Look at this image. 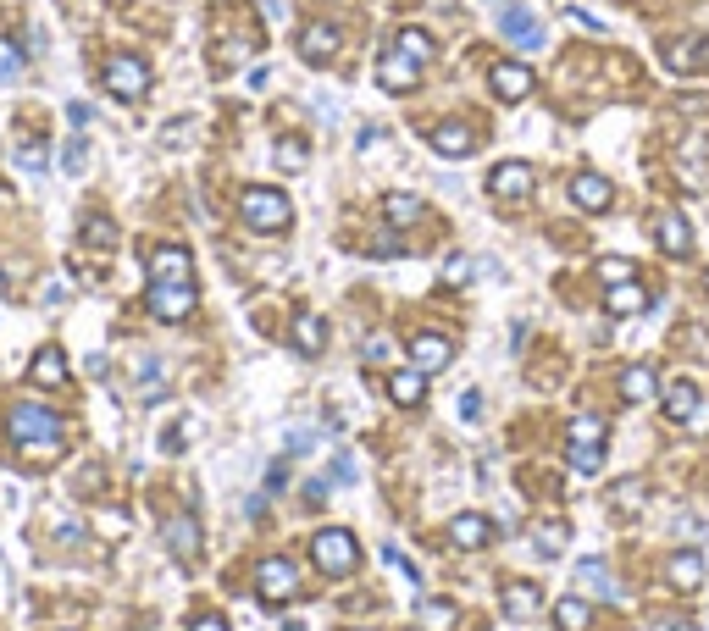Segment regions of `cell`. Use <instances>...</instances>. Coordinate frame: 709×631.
<instances>
[{
	"mask_svg": "<svg viewBox=\"0 0 709 631\" xmlns=\"http://www.w3.org/2000/svg\"><path fill=\"white\" fill-rule=\"evenodd\" d=\"M6 432H12V443L28 454V460H56L61 438H67V421H61L56 410H45V405H12Z\"/></svg>",
	"mask_w": 709,
	"mask_h": 631,
	"instance_id": "1",
	"label": "cell"
},
{
	"mask_svg": "<svg viewBox=\"0 0 709 631\" xmlns=\"http://www.w3.org/2000/svg\"><path fill=\"white\" fill-rule=\"evenodd\" d=\"M239 216H244V227H255V233H289V222H294V205H289V194L283 189H244L239 194Z\"/></svg>",
	"mask_w": 709,
	"mask_h": 631,
	"instance_id": "2",
	"label": "cell"
},
{
	"mask_svg": "<svg viewBox=\"0 0 709 631\" xmlns=\"http://www.w3.org/2000/svg\"><path fill=\"white\" fill-rule=\"evenodd\" d=\"M311 560L322 576H349L361 565V543H355L344 526H322V532L311 537Z\"/></svg>",
	"mask_w": 709,
	"mask_h": 631,
	"instance_id": "3",
	"label": "cell"
},
{
	"mask_svg": "<svg viewBox=\"0 0 709 631\" xmlns=\"http://www.w3.org/2000/svg\"><path fill=\"white\" fill-rule=\"evenodd\" d=\"M565 449H571V471H577V477H593V471L604 465V421L599 416H577Z\"/></svg>",
	"mask_w": 709,
	"mask_h": 631,
	"instance_id": "4",
	"label": "cell"
},
{
	"mask_svg": "<svg viewBox=\"0 0 709 631\" xmlns=\"http://www.w3.org/2000/svg\"><path fill=\"white\" fill-rule=\"evenodd\" d=\"M100 78H106V89L117 100H145L150 95V67L139 56H111Z\"/></svg>",
	"mask_w": 709,
	"mask_h": 631,
	"instance_id": "5",
	"label": "cell"
},
{
	"mask_svg": "<svg viewBox=\"0 0 709 631\" xmlns=\"http://www.w3.org/2000/svg\"><path fill=\"white\" fill-rule=\"evenodd\" d=\"M194 305H200L194 283H150V316L156 322H189Z\"/></svg>",
	"mask_w": 709,
	"mask_h": 631,
	"instance_id": "6",
	"label": "cell"
},
{
	"mask_svg": "<svg viewBox=\"0 0 709 631\" xmlns=\"http://www.w3.org/2000/svg\"><path fill=\"white\" fill-rule=\"evenodd\" d=\"M255 593H261V604H289L300 593V571L289 560H261L255 565Z\"/></svg>",
	"mask_w": 709,
	"mask_h": 631,
	"instance_id": "7",
	"label": "cell"
},
{
	"mask_svg": "<svg viewBox=\"0 0 709 631\" xmlns=\"http://www.w3.org/2000/svg\"><path fill=\"white\" fill-rule=\"evenodd\" d=\"M499 28H505V39L516 50H538L543 45V23L527 12V6H516V0H499Z\"/></svg>",
	"mask_w": 709,
	"mask_h": 631,
	"instance_id": "8",
	"label": "cell"
},
{
	"mask_svg": "<svg viewBox=\"0 0 709 631\" xmlns=\"http://www.w3.org/2000/svg\"><path fill=\"white\" fill-rule=\"evenodd\" d=\"M338 45H344V28L338 23H305L300 28V56L311 61V67H327V61L338 56Z\"/></svg>",
	"mask_w": 709,
	"mask_h": 631,
	"instance_id": "9",
	"label": "cell"
},
{
	"mask_svg": "<svg viewBox=\"0 0 709 631\" xmlns=\"http://www.w3.org/2000/svg\"><path fill=\"white\" fill-rule=\"evenodd\" d=\"M421 78V61H410L399 45H388L383 56H377V84L388 89V95H399V89H416Z\"/></svg>",
	"mask_w": 709,
	"mask_h": 631,
	"instance_id": "10",
	"label": "cell"
},
{
	"mask_svg": "<svg viewBox=\"0 0 709 631\" xmlns=\"http://www.w3.org/2000/svg\"><path fill=\"white\" fill-rule=\"evenodd\" d=\"M488 89L505 100V106H516V100L532 95V72L521 67V61H493V67H488Z\"/></svg>",
	"mask_w": 709,
	"mask_h": 631,
	"instance_id": "11",
	"label": "cell"
},
{
	"mask_svg": "<svg viewBox=\"0 0 709 631\" xmlns=\"http://www.w3.org/2000/svg\"><path fill=\"white\" fill-rule=\"evenodd\" d=\"M488 194L493 200H527L532 194V167L527 161H499V167L488 172Z\"/></svg>",
	"mask_w": 709,
	"mask_h": 631,
	"instance_id": "12",
	"label": "cell"
},
{
	"mask_svg": "<svg viewBox=\"0 0 709 631\" xmlns=\"http://www.w3.org/2000/svg\"><path fill=\"white\" fill-rule=\"evenodd\" d=\"M150 283H194V261L183 244H161L150 250Z\"/></svg>",
	"mask_w": 709,
	"mask_h": 631,
	"instance_id": "13",
	"label": "cell"
},
{
	"mask_svg": "<svg viewBox=\"0 0 709 631\" xmlns=\"http://www.w3.org/2000/svg\"><path fill=\"white\" fill-rule=\"evenodd\" d=\"M654 244H660L665 255H693V227H687V216L682 211H660L654 216Z\"/></svg>",
	"mask_w": 709,
	"mask_h": 631,
	"instance_id": "14",
	"label": "cell"
},
{
	"mask_svg": "<svg viewBox=\"0 0 709 631\" xmlns=\"http://www.w3.org/2000/svg\"><path fill=\"white\" fill-rule=\"evenodd\" d=\"M610 200H615V189H610V178H599V172H577L571 178V205L577 211H610Z\"/></svg>",
	"mask_w": 709,
	"mask_h": 631,
	"instance_id": "15",
	"label": "cell"
},
{
	"mask_svg": "<svg viewBox=\"0 0 709 631\" xmlns=\"http://www.w3.org/2000/svg\"><path fill=\"white\" fill-rule=\"evenodd\" d=\"M449 543H455V548H466V554L488 548V543H493V526H488V515H477V510H460L455 521H449Z\"/></svg>",
	"mask_w": 709,
	"mask_h": 631,
	"instance_id": "16",
	"label": "cell"
},
{
	"mask_svg": "<svg viewBox=\"0 0 709 631\" xmlns=\"http://www.w3.org/2000/svg\"><path fill=\"white\" fill-rule=\"evenodd\" d=\"M665 582H671L676 593H698V587H704V554H698V548L671 554V560H665Z\"/></svg>",
	"mask_w": 709,
	"mask_h": 631,
	"instance_id": "17",
	"label": "cell"
},
{
	"mask_svg": "<svg viewBox=\"0 0 709 631\" xmlns=\"http://www.w3.org/2000/svg\"><path fill=\"white\" fill-rule=\"evenodd\" d=\"M167 548L183 565H194L200 560V521H194V515H172L167 521Z\"/></svg>",
	"mask_w": 709,
	"mask_h": 631,
	"instance_id": "18",
	"label": "cell"
},
{
	"mask_svg": "<svg viewBox=\"0 0 709 631\" xmlns=\"http://www.w3.org/2000/svg\"><path fill=\"white\" fill-rule=\"evenodd\" d=\"M410 360H416L421 371H444L449 360H455V344L438 338V333H416V338H410Z\"/></svg>",
	"mask_w": 709,
	"mask_h": 631,
	"instance_id": "19",
	"label": "cell"
},
{
	"mask_svg": "<svg viewBox=\"0 0 709 631\" xmlns=\"http://www.w3.org/2000/svg\"><path fill=\"white\" fill-rule=\"evenodd\" d=\"M499 604H505V615H510V620H532V615L543 609V593H538V582H505Z\"/></svg>",
	"mask_w": 709,
	"mask_h": 631,
	"instance_id": "20",
	"label": "cell"
},
{
	"mask_svg": "<svg viewBox=\"0 0 709 631\" xmlns=\"http://www.w3.org/2000/svg\"><path fill=\"white\" fill-rule=\"evenodd\" d=\"M433 150L449 155V161H460V155L477 150V133H471L466 122H438V128H433Z\"/></svg>",
	"mask_w": 709,
	"mask_h": 631,
	"instance_id": "21",
	"label": "cell"
},
{
	"mask_svg": "<svg viewBox=\"0 0 709 631\" xmlns=\"http://www.w3.org/2000/svg\"><path fill=\"white\" fill-rule=\"evenodd\" d=\"M388 399H394V405H405V410H416L421 399H427V371H421V366L394 371V377H388Z\"/></svg>",
	"mask_w": 709,
	"mask_h": 631,
	"instance_id": "22",
	"label": "cell"
},
{
	"mask_svg": "<svg viewBox=\"0 0 709 631\" xmlns=\"http://www.w3.org/2000/svg\"><path fill=\"white\" fill-rule=\"evenodd\" d=\"M604 305H610V316H643V310H649V294H643L637 277H626V283H610Z\"/></svg>",
	"mask_w": 709,
	"mask_h": 631,
	"instance_id": "23",
	"label": "cell"
},
{
	"mask_svg": "<svg viewBox=\"0 0 709 631\" xmlns=\"http://www.w3.org/2000/svg\"><path fill=\"white\" fill-rule=\"evenodd\" d=\"M460 626V609L449 598H421L416 604V631H455Z\"/></svg>",
	"mask_w": 709,
	"mask_h": 631,
	"instance_id": "24",
	"label": "cell"
},
{
	"mask_svg": "<svg viewBox=\"0 0 709 631\" xmlns=\"http://www.w3.org/2000/svg\"><path fill=\"white\" fill-rule=\"evenodd\" d=\"M28 382H34V388H61V382H67V355H61V349H39L34 366H28Z\"/></svg>",
	"mask_w": 709,
	"mask_h": 631,
	"instance_id": "25",
	"label": "cell"
},
{
	"mask_svg": "<svg viewBox=\"0 0 709 631\" xmlns=\"http://www.w3.org/2000/svg\"><path fill=\"white\" fill-rule=\"evenodd\" d=\"M698 405H704V399H698V388H693V382H671V388H665V416H671L676 427H687Z\"/></svg>",
	"mask_w": 709,
	"mask_h": 631,
	"instance_id": "26",
	"label": "cell"
},
{
	"mask_svg": "<svg viewBox=\"0 0 709 631\" xmlns=\"http://www.w3.org/2000/svg\"><path fill=\"white\" fill-rule=\"evenodd\" d=\"M322 344H327V322L311 316V310H300V316H294V349H300V355H322Z\"/></svg>",
	"mask_w": 709,
	"mask_h": 631,
	"instance_id": "27",
	"label": "cell"
},
{
	"mask_svg": "<svg viewBox=\"0 0 709 631\" xmlns=\"http://www.w3.org/2000/svg\"><path fill=\"white\" fill-rule=\"evenodd\" d=\"M621 393L632 399V405H649L654 393H660V377H654V366H626V371H621Z\"/></svg>",
	"mask_w": 709,
	"mask_h": 631,
	"instance_id": "28",
	"label": "cell"
},
{
	"mask_svg": "<svg viewBox=\"0 0 709 631\" xmlns=\"http://www.w3.org/2000/svg\"><path fill=\"white\" fill-rule=\"evenodd\" d=\"M554 626H560V631H588L593 626V604H588V598H577V593L560 598V604H554Z\"/></svg>",
	"mask_w": 709,
	"mask_h": 631,
	"instance_id": "29",
	"label": "cell"
},
{
	"mask_svg": "<svg viewBox=\"0 0 709 631\" xmlns=\"http://www.w3.org/2000/svg\"><path fill=\"white\" fill-rule=\"evenodd\" d=\"M383 211H388V222H394V227H410V222H421V211H427V205H421L416 194H388Z\"/></svg>",
	"mask_w": 709,
	"mask_h": 631,
	"instance_id": "30",
	"label": "cell"
},
{
	"mask_svg": "<svg viewBox=\"0 0 709 631\" xmlns=\"http://www.w3.org/2000/svg\"><path fill=\"white\" fill-rule=\"evenodd\" d=\"M277 167H283V172H305V167H311V144H305V139H277Z\"/></svg>",
	"mask_w": 709,
	"mask_h": 631,
	"instance_id": "31",
	"label": "cell"
},
{
	"mask_svg": "<svg viewBox=\"0 0 709 631\" xmlns=\"http://www.w3.org/2000/svg\"><path fill=\"white\" fill-rule=\"evenodd\" d=\"M394 45L405 50L410 61H421V67L433 61V34H421V28H399V34H394Z\"/></svg>",
	"mask_w": 709,
	"mask_h": 631,
	"instance_id": "32",
	"label": "cell"
},
{
	"mask_svg": "<svg viewBox=\"0 0 709 631\" xmlns=\"http://www.w3.org/2000/svg\"><path fill=\"white\" fill-rule=\"evenodd\" d=\"M84 244L89 250H111L117 244V222L111 216H84Z\"/></svg>",
	"mask_w": 709,
	"mask_h": 631,
	"instance_id": "33",
	"label": "cell"
},
{
	"mask_svg": "<svg viewBox=\"0 0 709 631\" xmlns=\"http://www.w3.org/2000/svg\"><path fill=\"white\" fill-rule=\"evenodd\" d=\"M577 571H582V582H588V587H599L604 598H621V587L610 582V571H604V560H582Z\"/></svg>",
	"mask_w": 709,
	"mask_h": 631,
	"instance_id": "34",
	"label": "cell"
},
{
	"mask_svg": "<svg viewBox=\"0 0 709 631\" xmlns=\"http://www.w3.org/2000/svg\"><path fill=\"white\" fill-rule=\"evenodd\" d=\"M665 67H671V72H693L698 67V45H693V39H676V45L665 50Z\"/></svg>",
	"mask_w": 709,
	"mask_h": 631,
	"instance_id": "35",
	"label": "cell"
},
{
	"mask_svg": "<svg viewBox=\"0 0 709 631\" xmlns=\"http://www.w3.org/2000/svg\"><path fill=\"white\" fill-rule=\"evenodd\" d=\"M394 360H399L394 338H383V333H372V338H366V366H394Z\"/></svg>",
	"mask_w": 709,
	"mask_h": 631,
	"instance_id": "36",
	"label": "cell"
},
{
	"mask_svg": "<svg viewBox=\"0 0 709 631\" xmlns=\"http://www.w3.org/2000/svg\"><path fill=\"white\" fill-rule=\"evenodd\" d=\"M17 72H23V50H17L12 39H0V84H6V78H17Z\"/></svg>",
	"mask_w": 709,
	"mask_h": 631,
	"instance_id": "37",
	"label": "cell"
},
{
	"mask_svg": "<svg viewBox=\"0 0 709 631\" xmlns=\"http://www.w3.org/2000/svg\"><path fill=\"white\" fill-rule=\"evenodd\" d=\"M17 172H45V144H17Z\"/></svg>",
	"mask_w": 709,
	"mask_h": 631,
	"instance_id": "38",
	"label": "cell"
},
{
	"mask_svg": "<svg viewBox=\"0 0 709 631\" xmlns=\"http://www.w3.org/2000/svg\"><path fill=\"white\" fill-rule=\"evenodd\" d=\"M538 548H543V554H560V548H565V526L560 521H543L538 526Z\"/></svg>",
	"mask_w": 709,
	"mask_h": 631,
	"instance_id": "39",
	"label": "cell"
},
{
	"mask_svg": "<svg viewBox=\"0 0 709 631\" xmlns=\"http://www.w3.org/2000/svg\"><path fill=\"white\" fill-rule=\"evenodd\" d=\"M84 161H89V144H84V139H73V144H67V150H61V167L73 172V178H78V172H84Z\"/></svg>",
	"mask_w": 709,
	"mask_h": 631,
	"instance_id": "40",
	"label": "cell"
},
{
	"mask_svg": "<svg viewBox=\"0 0 709 631\" xmlns=\"http://www.w3.org/2000/svg\"><path fill=\"white\" fill-rule=\"evenodd\" d=\"M599 277H604V283H626V277H637V266L632 261H615V255H610V261H599Z\"/></svg>",
	"mask_w": 709,
	"mask_h": 631,
	"instance_id": "41",
	"label": "cell"
},
{
	"mask_svg": "<svg viewBox=\"0 0 709 631\" xmlns=\"http://www.w3.org/2000/svg\"><path fill=\"white\" fill-rule=\"evenodd\" d=\"M383 560H388V565H394V571H399V576H405V582H421V571H416V565H410V560H405V554H399V548H394V543H383Z\"/></svg>",
	"mask_w": 709,
	"mask_h": 631,
	"instance_id": "42",
	"label": "cell"
},
{
	"mask_svg": "<svg viewBox=\"0 0 709 631\" xmlns=\"http://www.w3.org/2000/svg\"><path fill=\"white\" fill-rule=\"evenodd\" d=\"M460 416H466V421H477V416H482V393H477V388L460 393Z\"/></svg>",
	"mask_w": 709,
	"mask_h": 631,
	"instance_id": "43",
	"label": "cell"
},
{
	"mask_svg": "<svg viewBox=\"0 0 709 631\" xmlns=\"http://www.w3.org/2000/svg\"><path fill=\"white\" fill-rule=\"evenodd\" d=\"M565 17H571V23H577V28H588V34H604V23H599V17H593V12H577V6H571V12H565Z\"/></svg>",
	"mask_w": 709,
	"mask_h": 631,
	"instance_id": "44",
	"label": "cell"
},
{
	"mask_svg": "<svg viewBox=\"0 0 709 631\" xmlns=\"http://www.w3.org/2000/svg\"><path fill=\"white\" fill-rule=\"evenodd\" d=\"M189 631H228V620H222V615H200Z\"/></svg>",
	"mask_w": 709,
	"mask_h": 631,
	"instance_id": "45",
	"label": "cell"
},
{
	"mask_svg": "<svg viewBox=\"0 0 709 631\" xmlns=\"http://www.w3.org/2000/svg\"><path fill=\"white\" fill-rule=\"evenodd\" d=\"M471 277V266H466V255H455V261H449V283H466Z\"/></svg>",
	"mask_w": 709,
	"mask_h": 631,
	"instance_id": "46",
	"label": "cell"
},
{
	"mask_svg": "<svg viewBox=\"0 0 709 631\" xmlns=\"http://www.w3.org/2000/svg\"><path fill=\"white\" fill-rule=\"evenodd\" d=\"M333 477H338V482L355 477V460H349V454H338V460H333Z\"/></svg>",
	"mask_w": 709,
	"mask_h": 631,
	"instance_id": "47",
	"label": "cell"
},
{
	"mask_svg": "<svg viewBox=\"0 0 709 631\" xmlns=\"http://www.w3.org/2000/svg\"><path fill=\"white\" fill-rule=\"evenodd\" d=\"M283 477H289V465L277 460V465H272V471H266V488H272V493H277V488H283Z\"/></svg>",
	"mask_w": 709,
	"mask_h": 631,
	"instance_id": "48",
	"label": "cell"
},
{
	"mask_svg": "<svg viewBox=\"0 0 709 631\" xmlns=\"http://www.w3.org/2000/svg\"><path fill=\"white\" fill-rule=\"evenodd\" d=\"M161 449H167V454H183V432H178V427H167V438H161Z\"/></svg>",
	"mask_w": 709,
	"mask_h": 631,
	"instance_id": "49",
	"label": "cell"
},
{
	"mask_svg": "<svg viewBox=\"0 0 709 631\" xmlns=\"http://www.w3.org/2000/svg\"><path fill=\"white\" fill-rule=\"evenodd\" d=\"M687 427H693V432H709V405H698V410H693V421H687Z\"/></svg>",
	"mask_w": 709,
	"mask_h": 631,
	"instance_id": "50",
	"label": "cell"
},
{
	"mask_svg": "<svg viewBox=\"0 0 709 631\" xmlns=\"http://www.w3.org/2000/svg\"><path fill=\"white\" fill-rule=\"evenodd\" d=\"M698 67H709V39H698Z\"/></svg>",
	"mask_w": 709,
	"mask_h": 631,
	"instance_id": "51",
	"label": "cell"
},
{
	"mask_svg": "<svg viewBox=\"0 0 709 631\" xmlns=\"http://www.w3.org/2000/svg\"><path fill=\"white\" fill-rule=\"evenodd\" d=\"M704 288H709V277H704Z\"/></svg>",
	"mask_w": 709,
	"mask_h": 631,
	"instance_id": "52",
	"label": "cell"
}]
</instances>
